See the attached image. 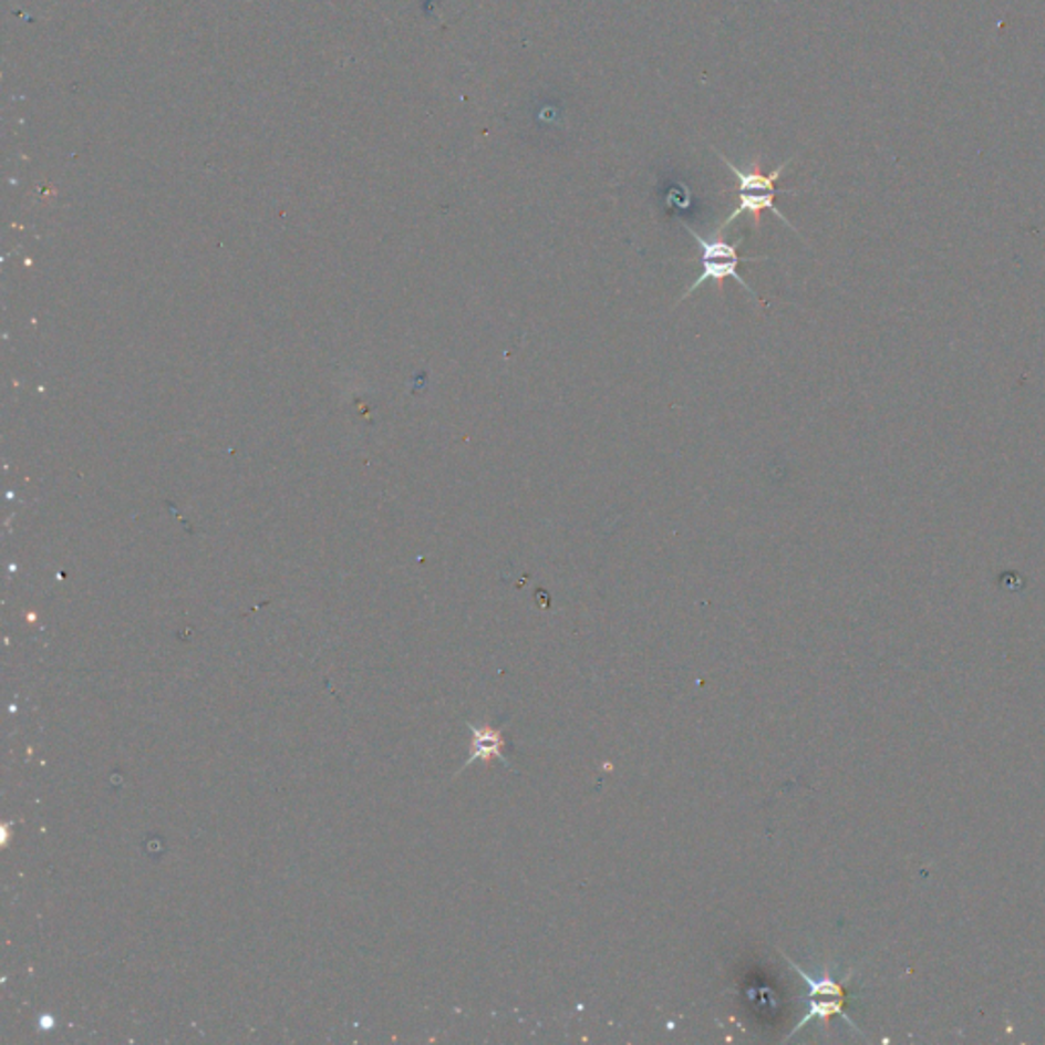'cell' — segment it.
Returning <instances> with one entry per match:
<instances>
[{"instance_id":"6da1fadb","label":"cell","mask_w":1045,"mask_h":1045,"mask_svg":"<svg viewBox=\"0 0 1045 1045\" xmlns=\"http://www.w3.org/2000/svg\"><path fill=\"white\" fill-rule=\"evenodd\" d=\"M682 227L689 231V236L693 237L694 241H696V246L701 248V275H699V278L694 280L691 287L686 288V292L680 297L679 302L686 301L689 297H693L696 290H701V288L708 284V282L721 284V282L727 280V278L735 280L739 287L744 288L749 297L758 299V294L745 282L744 276L739 275V266H742V261L768 260L766 256L742 258V256H739V246L744 244V239H737L735 244H732V241L723 239L721 234H715V236L711 237L701 236L689 223L682 221Z\"/></svg>"},{"instance_id":"7a4b0ae2","label":"cell","mask_w":1045,"mask_h":1045,"mask_svg":"<svg viewBox=\"0 0 1045 1045\" xmlns=\"http://www.w3.org/2000/svg\"><path fill=\"white\" fill-rule=\"evenodd\" d=\"M788 966L793 968L795 972H798V976L805 980V984L809 986V1006H807V1013L805 1017L798 1021L797 1027L790 1032V1035L786 1039H790L793 1035H797L809 1021L821 1020L827 1021L831 1020L834 1015H839L844 1020L848 1021L849 1027L856 1033H860L858 1025L853 1021L849 1020L848 1013H844V1005H846V993H844V984L839 980L831 976L829 968H825L821 972V976H813V974H807L803 968L798 966L797 962H793L788 955H784ZM862 1035V1033H860Z\"/></svg>"},{"instance_id":"277c9868","label":"cell","mask_w":1045,"mask_h":1045,"mask_svg":"<svg viewBox=\"0 0 1045 1045\" xmlns=\"http://www.w3.org/2000/svg\"><path fill=\"white\" fill-rule=\"evenodd\" d=\"M717 156L721 157V162L733 172V176L737 178V193H778V195H788L790 190H780L776 188V183L783 178V172L786 170V166L790 162H784L780 164L776 170L770 172V174H762V172H749L742 170L733 164L732 159L727 156H723L721 152H717Z\"/></svg>"},{"instance_id":"3957f363","label":"cell","mask_w":1045,"mask_h":1045,"mask_svg":"<svg viewBox=\"0 0 1045 1045\" xmlns=\"http://www.w3.org/2000/svg\"><path fill=\"white\" fill-rule=\"evenodd\" d=\"M507 723H509V721H507ZM507 723H505V725H507ZM466 725H468V730L472 732L470 758L464 762V766L459 768V772L466 770L468 766H472V764L478 762V759H483V762L498 759L503 766H507L509 770H515L509 759L505 758V745H507L505 735H503V727H505V725H500V727H493V725H488V723L474 725L470 721H468Z\"/></svg>"}]
</instances>
